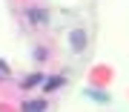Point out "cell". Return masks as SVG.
Here are the masks:
<instances>
[{
	"instance_id": "obj_1",
	"label": "cell",
	"mask_w": 129,
	"mask_h": 112,
	"mask_svg": "<svg viewBox=\"0 0 129 112\" xmlns=\"http://www.w3.org/2000/svg\"><path fill=\"white\" fill-rule=\"evenodd\" d=\"M69 40H72V49L75 52H83V46H86V32H83V29H75Z\"/></svg>"
},
{
	"instance_id": "obj_2",
	"label": "cell",
	"mask_w": 129,
	"mask_h": 112,
	"mask_svg": "<svg viewBox=\"0 0 129 112\" xmlns=\"http://www.w3.org/2000/svg\"><path fill=\"white\" fill-rule=\"evenodd\" d=\"M23 112H46V101H26L23 103Z\"/></svg>"
},
{
	"instance_id": "obj_3",
	"label": "cell",
	"mask_w": 129,
	"mask_h": 112,
	"mask_svg": "<svg viewBox=\"0 0 129 112\" xmlns=\"http://www.w3.org/2000/svg\"><path fill=\"white\" fill-rule=\"evenodd\" d=\"M29 17H32L37 26H43V23L49 20V14H46V12H40V9H29Z\"/></svg>"
},
{
	"instance_id": "obj_4",
	"label": "cell",
	"mask_w": 129,
	"mask_h": 112,
	"mask_svg": "<svg viewBox=\"0 0 129 112\" xmlns=\"http://www.w3.org/2000/svg\"><path fill=\"white\" fill-rule=\"evenodd\" d=\"M60 83H63V78H49L46 83H43V89H46V92H52V89H57Z\"/></svg>"
},
{
	"instance_id": "obj_5",
	"label": "cell",
	"mask_w": 129,
	"mask_h": 112,
	"mask_svg": "<svg viewBox=\"0 0 129 112\" xmlns=\"http://www.w3.org/2000/svg\"><path fill=\"white\" fill-rule=\"evenodd\" d=\"M86 95H89V98H95V101H101V103H103V101H109L106 95H101V92H98V89H89Z\"/></svg>"
},
{
	"instance_id": "obj_6",
	"label": "cell",
	"mask_w": 129,
	"mask_h": 112,
	"mask_svg": "<svg viewBox=\"0 0 129 112\" xmlns=\"http://www.w3.org/2000/svg\"><path fill=\"white\" fill-rule=\"evenodd\" d=\"M43 80V75H32V78H26V86H35V83H40Z\"/></svg>"
},
{
	"instance_id": "obj_7",
	"label": "cell",
	"mask_w": 129,
	"mask_h": 112,
	"mask_svg": "<svg viewBox=\"0 0 129 112\" xmlns=\"http://www.w3.org/2000/svg\"><path fill=\"white\" fill-rule=\"evenodd\" d=\"M0 72H9V66H6V61H0Z\"/></svg>"
}]
</instances>
